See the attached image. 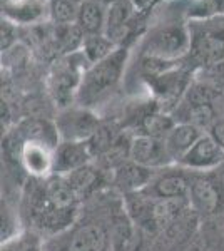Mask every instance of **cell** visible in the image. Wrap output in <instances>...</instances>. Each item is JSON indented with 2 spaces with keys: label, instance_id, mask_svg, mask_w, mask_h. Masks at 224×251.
Returning <instances> with one entry per match:
<instances>
[{
  "label": "cell",
  "instance_id": "6da1fadb",
  "mask_svg": "<svg viewBox=\"0 0 224 251\" xmlns=\"http://www.w3.org/2000/svg\"><path fill=\"white\" fill-rule=\"evenodd\" d=\"M82 204L67 177L59 174L42 179L28 177L17 200L22 228L32 229L46 240L71 228Z\"/></svg>",
  "mask_w": 224,
  "mask_h": 251
},
{
  "label": "cell",
  "instance_id": "7a4b0ae2",
  "mask_svg": "<svg viewBox=\"0 0 224 251\" xmlns=\"http://www.w3.org/2000/svg\"><path fill=\"white\" fill-rule=\"evenodd\" d=\"M124 209V196L114 188L85 201L74 225L46 240V251H112L116 216Z\"/></svg>",
  "mask_w": 224,
  "mask_h": 251
},
{
  "label": "cell",
  "instance_id": "3957f363",
  "mask_svg": "<svg viewBox=\"0 0 224 251\" xmlns=\"http://www.w3.org/2000/svg\"><path fill=\"white\" fill-rule=\"evenodd\" d=\"M129 50L125 47H119L107 59L97 64L87 66L79 91H77L75 104L87 109H96L111 97V94L119 86L124 69L127 64Z\"/></svg>",
  "mask_w": 224,
  "mask_h": 251
},
{
  "label": "cell",
  "instance_id": "277c9868",
  "mask_svg": "<svg viewBox=\"0 0 224 251\" xmlns=\"http://www.w3.org/2000/svg\"><path fill=\"white\" fill-rule=\"evenodd\" d=\"M191 209L201 220H211L224 214V188L218 171L194 173L191 171V186H189Z\"/></svg>",
  "mask_w": 224,
  "mask_h": 251
},
{
  "label": "cell",
  "instance_id": "5b68a950",
  "mask_svg": "<svg viewBox=\"0 0 224 251\" xmlns=\"http://www.w3.org/2000/svg\"><path fill=\"white\" fill-rule=\"evenodd\" d=\"M224 24L202 22L191 30V50L184 64L196 72L198 69L213 66L224 60Z\"/></svg>",
  "mask_w": 224,
  "mask_h": 251
},
{
  "label": "cell",
  "instance_id": "8992f818",
  "mask_svg": "<svg viewBox=\"0 0 224 251\" xmlns=\"http://www.w3.org/2000/svg\"><path fill=\"white\" fill-rule=\"evenodd\" d=\"M144 55L162 60H184L191 50V32L179 24L154 29L144 40Z\"/></svg>",
  "mask_w": 224,
  "mask_h": 251
},
{
  "label": "cell",
  "instance_id": "52a82bcc",
  "mask_svg": "<svg viewBox=\"0 0 224 251\" xmlns=\"http://www.w3.org/2000/svg\"><path fill=\"white\" fill-rule=\"evenodd\" d=\"M60 141H89L102 126L99 114L94 109L69 106L59 109L54 117Z\"/></svg>",
  "mask_w": 224,
  "mask_h": 251
},
{
  "label": "cell",
  "instance_id": "ba28073f",
  "mask_svg": "<svg viewBox=\"0 0 224 251\" xmlns=\"http://www.w3.org/2000/svg\"><path fill=\"white\" fill-rule=\"evenodd\" d=\"M191 186V171L179 164H171L154 173L150 183L142 191L159 200L187 198Z\"/></svg>",
  "mask_w": 224,
  "mask_h": 251
},
{
  "label": "cell",
  "instance_id": "9c48e42d",
  "mask_svg": "<svg viewBox=\"0 0 224 251\" xmlns=\"http://www.w3.org/2000/svg\"><path fill=\"white\" fill-rule=\"evenodd\" d=\"M84 72L85 71H82V66L77 62L57 64V67L50 74V79H49V89H50L49 92H50L52 102H55L57 109L72 106L77 97Z\"/></svg>",
  "mask_w": 224,
  "mask_h": 251
},
{
  "label": "cell",
  "instance_id": "30bf717a",
  "mask_svg": "<svg viewBox=\"0 0 224 251\" xmlns=\"http://www.w3.org/2000/svg\"><path fill=\"white\" fill-rule=\"evenodd\" d=\"M66 177L82 203L100 194L105 189L112 188V171H109L107 168H104L97 161L85 164L84 168L71 173Z\"/></svg>",
  "mask_w": 224,
  "mask_h": 251
},
{
  "label": "cell",
  "instance_id": "8fae6325",
  "mask_svg": "<svg viewBox=\"0 0 224 251\" xmlns=\"http://www.w3.org/2000/svg\"><path fill=\"white\" fill-rule=\"evenodd\" d=\"M129 159L154 171L174 164L166 149L164 139L148 134H132L131 146H129Z\"/></svg>",
  "mask_w": 224,
  "mask_h": 251
},
{
  "label": "cell",
  "instance_id": "7c38bea8",
  "mask_svg": "<svg viewBox=\"0 0 224 251\" xmlns=\"http://www.w3.org/2000/svg\"><path fill=\"white\" fill-rule=\"evenodd\" d=\"M177 164L194 173L214 171L224 164V151L206 132L199 137L198 143L191 148V151Z\"/></svg>",
  "mask_w": 224,
  "mask_h": 251
},
{
  "label": "cell",
  "instance_id": "4fadbf2b",
  "mask_svg": "<svg viewBox=\"0 0 224 251\" xmlns=\"http://www.w3.org/2000/svg\"><path fill=\"white\" fill-rule=\"evenodd\" d=\"M96 159L89 141H60L55 151L54 174L69 176Z\"/></svg>",
  "mask_w": 224,
  "mask_h": 251
},
{
  "label": "cell",
  "instance_id": "5bb4252c",
  "mask_svg": "<svg viewBox=\"0 0 224 251\" xmlns=\"http://www.w3.org/2000/svg\"><path fill=\"white\" fill-rule=\"evenodd\" d=\"M154 169L134 163L132 159H125L116 169H112V188L119 191L122 196L141 191L150 183L154 176Z\"/></svg>",
  "mask_w": 224,
  "mask_h": 251
},
{
  "label": "cell",
  "instance_id": "9a60e30c",
  "mask_svg": "<svg viewBox=\"0 0 224 251\" xmlns=\"http://www.w3.org/2000/svg\"><path fill=\"white\" fill-rule=\"evenodd\" d=\"M134 5L131 0H121L107 9V22H105V35L111 37L119 47H124V40L131 32V22L134 17Z\"/></svg>",
  "mask_w": 224,
  "mask_h": 251
},
{
  "label": "cell",
  "instance_id": "2e32d148",
  "mask_svg": "<svg viewBox=\"0 0 224 251\" xmlns=\"http://www.w3.org/2000/svg\"><path fill=\"white\" fill-rule=\"evenodd\" d=\"M202 134H206V132L199 131L198 127L191 124L176 123L173 126V129L164 137V144L174 164H177L191 151V148L198 143V139Z\"/></svg>",
  "mask_w": 224,
  "mask_h": 251
},
{
  "label": "cell",
  "instance_id": "e0dca14e",
  "mask_svg": "<svg viewBox=\"0 0 224 251\" xmlns=\"http://www.w3.org/2000/svg\"><path fill=\"white\" fill-rule=\"evenodd\" d=\"M186 251H224V229L219 218L202 220L196 236Z\"/></svg>",
  "mask_w": 224,
  "mask_h": 251
},
{
  "label": "cell",
  "instance_id": "ac0fdd59",
  "mask_svg": "<svg viewBox=\"0 0 224 251\" xmlns=\"http://www.w3.org/2000/svg\"><path fill=\"white\" fill-rule=\"evenodd\" d=\"M107 9L109 7L96 0H85L79 5V15H77V25L82 29L85 35L105 34V22H107Z\"/></svg>",
  "mask_w": 224,
  "mask_h": 251
},
{
  "label": "cell",
  "instance_id": "d6986e66",
  "mask_svg": "<svg viewBox=\"0 0 224 251\" xmlns=\"http://www.w3.org/2000/svg\"><path fill=\"white\" fill-rule=\"evenodd\" d=\"M117 49H119V46L111 37H107L105 34H96L85 35L80 52L84 55V60H87L89 66H92V64H97L100 60L107 59Z\"/></svg>",
  "mask_w": 224,
  "mask_h": 251
},
{
  "label": "cell",
  "instance_id": "ffe728a7",
  "mask_svg": "<svg viewBox=\"0 0 224 251\" xmlns=\"http://www.w3.org/2000/svg\"><path fill=\"white\" fill-rule=\"evenodd\" d=\"M0 251H46V238L32 229L22 228L17 234L2 241Z\"/></svg>",
  "mask_w": 224,
  "mask_h": 251
},
{
  "label": "cell",
  "instance_id": "44dd1931",
  "mask_svg": "<svg viewBox=\"0 0 224 251\" xmlns=\"http://www.w3.org/2000/svg\"><path fill=\"white\" fill-rule=\"evenodd\" d=\"M85 34L75 24L67 25H57L55 29V46L62 54H72L77 49H82Z\"/></svg>",
  "mask_w": 224,
  "mask_h": 251
},
{
  "label": "cell",
  "instance_id": "7402d4cb",
  "mask_svg": "<svg viewBox=\"0 0 224 251\" xmlns=\"http://www.w3.org/2000/svg\"><path fill=\"white\" fill-rule=\"evenodd\" d=\"M79 15V5L72 0H52L50 2V19L55 25L75 24Z\"/></svg>",
  "mask_w": 224,
  "mask_h": 251
},
{
  "label": "cell",
  "instance_id": "603a6c76",
  "mask_svg": "<svg viewBox=\"0 0 224 251\" xmlns=\"http://www.w3.org/2000/svg\"><path fill=\"white\" fill-rule=\"evenodd\" d=\"M194 79L206 84L211 89H214L216 92L224 96V60L223 62L213 64V66L198 69L194 72Z\"/></svg>",
  "mask_w": 224,
  "mask_h": 251
},
{
  "label": "cell",
  "instance_id": "cb8c5ba5",
  "mask_svg": "<svg viewBox=\"0 0 224 251\" xmlns=\"http://www.w3.org/2000/svg\"><path fill=\"white\" fill-rule=\"evenodd\" d=\"M17 40L15 25L9 20H2V50H9Z\"/></svg>",
  "mask_w": 224,
  "mask_h": 251
},
{
  "label": "cell",
  "instance_id": "d4e9b609",
  "mask_svg": "<svg viewBox=\"0 0 224 251\" xmlns=\"http://www.w3.org/2000/svg\"><path fill=\"white\" fill-rule=\"evenodd\" d=\"M207 134L213 137V139L216 141V144H218L219 148L224 151V116L219 117V119L211 126V129L207 131Z\"/></svg>",
  "mask_w": 224,
  "mask_h": 251
},
{
  "label": "cell",
  "instance_id": "484cf974",
  "mask_svg": "<svg viewBox=\"0 0 224 251\" xmlns=\"http://www.w3.org/2000/svg\"><path fill=\"white\" fill-rule=\"evenodd\" d=\"M154 2H156V0H131V3L136 10H148Z\"/></svg>",
  "mask_w": 224,
  "mask_h": 251
},
{
  "label": "cell",
  "instance_id": "4316f807",
  "mask_svg": "<svg viewBox=\"0 0 224 251\" xmlns=\"http://www.w3.org/2000/svg\"><path fill=\"white\" fill-rule=\"evenodd\" d=\"M214 9L224 14V0H214Z\"/></svg>",
  "mask_w": 224,
  "mask_h": 251
},
{
  "label": "cell",
  "instance_id": "83f0119b",
  "mask_svg": "<svg viewBox=\"0 0 224 251\" xmlns=\"http://www.w3.org/2000/svg\"><path fill=\"white\" fill-rule=\"evenodd\" d=\"M96 2L102 3V5H105V7H111V5H114V3L121 2V0H96Z\"/></svg>",
  "mask_w": 224,
  "mask_h": 251
},
{
  "label": "cell",
  "instance_id": "f1b7e54d",
  "mask_svg": "<svg viewBox=\"0 0 224 251\" xmlns=\"http://www.w3.org/2000/svg\"><path fill=\"white\" fill-rule=\"evenodd\" d=\"M219 218V223H221V226H223V229H224V214L223 216H218Z\"/></svg>",
  "mask_w": 224,
  "mask_h": 251
},
{
  "label": "cell",
  "instance_id": "f546056e",
  "mask_svg": "<svg viewBox=\"0 0 224 251\" xmlns=\"http://www.w3.org/2000/svg\"><path fill=\"white\" fill-rule=\"evenodd\" d=\"M72 2H74V3H77V5H80V3H82V2H85V0H72Z\"/></svg>",
  "mask_w": 224,
  "mask_h": 251
}]
</instances>
